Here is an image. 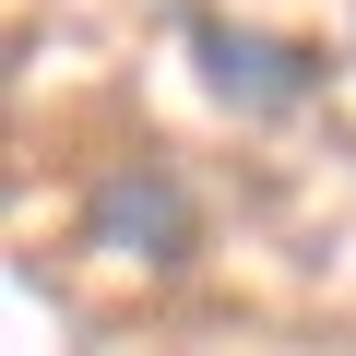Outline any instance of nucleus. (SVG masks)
Instances as JSON below:
<instances>
[{
  "label": "nucleus",
  "mask_w": 356,
  "mask_h": 356,
  "mask_svg": "<svg viewBox=\"0 0 356 356\" xmlns=\"http://www.w3.org/2000/svg\"><path fill=\"white\" fill-rule=\"evenodd\" d=\"M83 238H95V250H119V261H154V273H166V261H191L202 214H191V191H178V166L131 154V166H107V178H95Z\"/></svg>",
  "instance_id": "obj_1"
},
{
  "label": "nucleus",
  "mask_w": 356,
  "mask_h": 356,
  "mask_svg": "<svg viewBox=\"0 0 356 356\" xmlns=\"http://www.w3.org/2000/svg\"><path fill=\"white\" fill-rule=\"evenodd\" d=\"M191 60H202L214 107H238V119H285V107L321 95V60H309V48L250 36V24H226V13H191Z\"/></svg>",
  "instance_id": "obj_2"
}]
</instances>
